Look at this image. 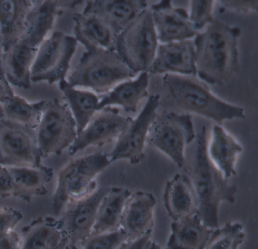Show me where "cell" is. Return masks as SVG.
Returning a JSON list of instances; mask_svg holds the SVG:
<instances>
[{
  "mask_svg": "<svg viewBox=\"0 0 258 249\" xmlns=\"http://www.w3.org/2000/svg\"><path fill=\"white\" fill-rule=\"evenodd\" d=\"M156 203V199L152 193L139 190L131 193L125 203L120 223V228L126 234L127 241L153 231Z\"/></svg>",
  "mask_w": 258,
  "mask_h": 249,
  "instance_id": "cell-16",
  "label": "cell"
},
{
  "mask_svg": "<svg viewBox=\"0 0 258 249\" xmlns=\"http://www.w3.org/2000/svg\"><path fill=\"white\" fill-rule=\"evenodd\" d=\"M149 72H142L137 79H129L116 86L99 100L98 111L104 107L117 105L126 113H136L140 101L149 96Z\"/></svg>",
  "mask_w": 258,
  "mask_h": 249,
  "instance_id": "cell-26",
  "label": "cell"
},
{
  "mask_svg": "<svg viewBox=\"0 0 258 249\" xmlns=\"http://www.w3.org/2000/svg\"><path fill=\"white\" fill-rule=\"evenodd\" d=\"M22 211L10 207H0V235L14 230L22 220Z\"/></svg>",
  "mask_w": 258,
  "mask_h": 249,
  "instance_id": "cell-34",
  "label": "cell"
},
{
  "mask_svg": "<svg viewBox=\"0 0 258 249\" xmlns=\"http://www.w3.org/2000/svg\"><path fill=\"white\" fill-rule=\"evenodd\" d=\"M22 237L15 230L0 235V249H22Z\"/></svg>",
  "mask_w": 258,
  "mask_h": 249,
  "instance_id": "cell-37",
  "label": "cell"
},
{
  "mask_svg": "<svg viewBox=\"0 0 258 249\" xmlns=\"http://www.w3.org/2000/svg\"><path fill=\"white\" fill-rule=\"evenodd\" d=\"M214 1L212 0H198L190 1V11L188 18L190 22L196 31L200 33L206 26L214 21L213 16V6Z\"/></svg>",
  "mask_w": 258,
  "mask_h": 249,
  "instance_id": "cell-33",
  "label": "cell"
},
{
  "mask_svg": "<svg viewBox=\"0 0 258 249\" xmlns=\"http://www.w3.org/2000/svg\"><path fill=\"white\" fill-rule=\"evenodd\" d=\"M160 95H151L146 105L135 119H133L123 134L117 139L114 149L108 155L111 162L128 160L132 164L141 162L145 157V147L151 125L157 116Z\"/></svg>",
  "mask_w": 258,
  "mask_h": 249,
  "instance_id": "cell-11",
  "label": "cell"
},
{
  "mask_svg": "<svg viewBox=\"0 0 258 249\" xmlns=\"http://www.w3.org/2000/svg\"><path fill=\"white\" fill-rule=\"evenodd\" d=\"M149 74L172 73L196 76L194 42L191 39L158 45Z\"/></svg>",
  "mask_w": 258,
  "mask_h": 249,
  "instance_id": "cell-15",
  "label": "cell"
},
{
  "mask_svg": "<svg viewBox=\"0 0 258 249\" xmlns=\"http://www.w3.org/2000/svg\"><path fill=\"white\" fill-rule=\"evenodd\" d=\"M245 238L244 226L238 222H226L213 229L204 249H238Z\"/></svg>",
  "mask_w": 258,
  "mask_h": 249,
  "instance_id": "cell-31",
  "label": "cell"
},
{
  "mask_svg": "<svg viewBox=\"0 0 258 249\" xmlns=\"http://www.w3.org/2000/svg\"><path fill=\"white\" fill-rule=\"evenodd\" d=\"M83 54L67 81L75 88L90 89L95 94H107L136 74L115 51L89 48Z\"/></svg>",
  "mask_w": 258,
  "mask_h": 249,
  "instance_id": "cell-4",
  "label": "cell"
},
{
  "mask_svg": "<svg viewBox=\"0 0 258 249\" xmlns=\"http://www.w3.org/2000/svg\"><path fill=\"white\" fill-rule=\"evenodd\" d=\"M13 95L15 93L12 86L9 83L0 81V105Z\"/></svg>",
  "mask_w": 258,
  "mask_h": 249,
  "instance_id": "cell-39",
  "label": "cell"
},
{
  "mask_svg": "<svg viewBox=\"0 0 258 249\" xmlns=\"http://www.w3.org/2000/svg\"><path fill=\"white\" fill-rule=\"evenodd\" d=\"M37 51L19 42L4 51V75L10 86L24 89L31 87V70Z\"/></svg>",
  "mask_w": 258,
  "mask_h": 249,
  "instance_id": "cell-24",
  "label": "cell"
},
{
  "mask_svg": "<svg viewBox=\"0 0 258 249\" xmlns=\"http://www.w3.org/2000/svg\"><path fill=\"white\" fill-rule=\"evenodd\" d=\"M163 86L178 108L212 119L217 125L226 120L244 119V109L217 98L196 76L167 73Z\"/></svg>",
  "mask_w": 258,
  "mask_h": 249,
  "instance_id": "cell-3",
  "label": "cell"
},
{
  "mask_svg": "<svg viewBox=\"0 0 258 249\" xmlns=\"http://www.w3.org/2000/svg\"><path fill=\"white\" fill-rule=\"evenodd\" d=\"M110 187L96 189L87 196L71 201L58 220L66 238L78 246L90 236L99 203Z\"/></svg>",
  "mask_w": 258,
  "mask_h": 249,
  "instance_id": "cell-12",
  "label": "cell"
},
{
  "mask_svg": "<svg viewBox=\"0 0 258 249\" xmlns=\"http://www.w3.org/2000/svg\"><path fill=\"white\" fill-rule=\"evenodd\" d=\"M132 120V118L120 115L116 107L101 109L78 134L76 140L69 149V155H75L90 146L101 147L118 139Z\"/></svg>",
  "mask_w": 258,
  "mask_h": 249,
  "instance_id": "cell-13",
  "label": "cell"
},
{
  "mask_svg": "<svg viewBox=\"0 0 258 249\" xmlns=\"http://www.w3.org/2000/svg\"><path fill=\"white\" fill-rule=\"evenodd\" d=\"M3 116H2V112H1V108H0V119H2Z\"/></svg>",
  "mask_w": 258,
  "mask_h": 249,
  "instance_id": "cell-43",
  "label": "cell"
},
{
  "mask_svg": "<svg viewBox=\"0 0 258 249\" xmlns=\"http://www.w3.org/2000/svg\"><path fill=\"white\" fill-rule=\"evenodd\" d=\"M0 197L19 199L17 189L6 166L0 164Z\"/></svg>",
  "mask_w": 258,
  "mask_h": 249,
  "instance_id": "cell-35",
  "label": "cell"
},
{
  "mask_svg": "<svg viewBox=\"0 0 258 249\" xmlns=\"http://www.w3.org/2000/svg\"><path fill=\"white\" fill-rule=\"evenodd\" d=\"M4 46H3L2 40H1V38H0V81L7 82V80H6L5 75H4Z\"/></svg>",
  "mask_w": 258,
  "mask_h": 249,
  "instance_id": "cell-40",
  "label": "cell"
},
{
  "mask_svg": "<svg viewBox=\"0 0 258 249\" xmlns=\"http://www.w3.org/2000/svg\"><path fill=\"white\" fill-rule=\"evenodd\" d=\"M163 200L166 211L173 221L198 213L196 193L185 174H176L166 182Z\"/></svg>",
  "mask_w": 258,
  "mask_h": 249,
  "instance_id": "cell-19",
  "label": "cell"
},
{
  "mask_svg": "<svg viewBox=\"0 0 258 249\" xmlns=\"http://www.w3.org/2000/svg\"><path fill=\"white\" fill-rule=\"evenodd\" d=\"M158 40L161 44L187 40L199 34L183 8L173 6L170 0L152 5L150 9Z\"/></svg>",
  "mask_w": 258,
  "mask_h": 249,
  "instance_id": "cell-14",
  "label": "cell"
},
{
  "mask_svg": "<svg viewBox=\"0 0 258 249\" xmlns=\"http://www.w3.org/2000/svg\"><path fill=\"white\" fill-rule=\"evenodd\" d=\"M58 87L72 112L79 134L97 113L99 98L91 91L73 87L66 79L59 81Z\"/></svg>",
  "mask_w": 258,
  "mask_h": 249,
  "instance_id": "cell-29",
  "label": "cell"
},
{
  "mask_svg": "<svg viewBox=\"0 0 258 249\" xmlns=\"http://www.w3.org/2000/svg\"><path fill=\"white\" fill-rule=\"evenodd\" d=\"M57 249H79V247L72 244V243H71L70 241H69V239L66 238V239L64 240V241L61 243V245Z\"/></svg>",
  "mask_w": 258,
  "mask_h": 249,
  "instance_id": "cell-41",
  "label": "cell"
},
{
  "mask_svg": "<svg viewBox=\"0 0 258 249\" xmlns=\"http://www.w3.org/2000/svg\"><path fill=\"white\" fill-rule=\"evenodd\" d=\"M22 249H57L66 239L59 220L40 217L22 228Z\"/></svg>",
  "mask_w": 258,
  "mask_h": 249,
  "instance_id": "cell-25",
  "label": "cell"
},
{
  "mask_svg": "<svg viewBox=\"0 0 258 249\" xmlns=\"http://www.w3.org/2000/svg\"><path fill=\"white\" fill-rule=\"evenodd\" d=\"M46 101L31 103L16 94L0 105L3 118L36 129Z\"/></svg>",
  "mask_w": 258,
  "mask_h": 249,
  "instance_id": "cell-30",
  "label": "cell"
},
{
  "mask_svg": "<svg viewBox=\"0 0 258 249\" xmlns=\"http://www.w3.org/2000/svg\"><path fill=\"white\" fill-rule=\"evenodd\" d=\"M147 6V1L142 0L87 1L84 9L100 17L117 36Z\"/></svg>",
  "mask_w": 258,
  "mask_h": 249,
  "instance_id": "cell-17",
  "label": "cell"
},
{
  "mask_svg": "<svg viewBox=\"0 0 258 249\" xmlns=\"http://www.w3.org/2000/svg\"><path fill=\"white\" fill-rule=\"evenodd\" d=\"M0 164L6 167L41 166L36 129L0 119Z\"/></svg>",
  "mask_w": 258,
  "mask_h": 249,
  "instance_id": "cell-10",
  "label": "cell"
},
{
  "mask_svg": "<svg viewBox=\"0 0 258 249\" xmlns=\"http://www.w3.org/2000/svg\"><path fill=\"white\" fill-rule=\"evenodd\" d=\"M158 46L150 9H145L115 39V51L137 74L149 72Z\"/></svg>",
  "mask_w": 258,
  "mask_h": 249,
  "instance_id": "cell-6",
  "label": "cell"
},
{
  "mask_svg": "<svg viewBox=\"0 0 258 249\" xmlns=\"http://www.w3.org/2000/svg\"><path fill=\"white\" fill-rule=\"evenodd\" d=\"M196 137L191 115L170 112L157 115L146 142L167 155L178 167L183 168L185 148Z\"/></svg>",
  "mask_w": 258,
  "mask_h": 249,
  "instance_id": "cell-8",
  "label": "cell"
},
{
  "mask_svg": "<svg viewBox=\"0 0 258 249\" xmlns=\"http://www.w3.org/2000/svg\"><path fill=\"white\" fill-rule=\"evenodd\" d=\"M145 249H167V247L166 248H164V247H161L159 244H157V243L154 242V241H150L149 243H148L146 247H145Z\"/></svg>",
  "mask_w": 258,
  "mask_h": 249,
  "instance_id": "cell-42",
  "label": "cell"
},
{
  "mask_svg": "<svg viewBox=\"0 0 258 249\" xmlns=\"http://www.w3.org/2000/svg\"><path fill=\"white\" fill-rule=\"evenodd\" d=\"M242 151V146L222 125H213L211 140L208 142V153L225 179L236 175L237 158Z\"/></svg>",
  "mask_w": 258,
  "mask_h": 249,
  "instance_id": "cell-21",
  "label": "cell"
},
{
  "mask_svg": "<svg viewBox=\"0 0 258 249\" xmlns=\"http://www.w3.org/2000/svg\"><path fill=\"white\" fill-rule=\"evenodd\" d=\"M126 241V234L119 228L111 232L90 235L81 244V249H118Z\"/></svg>",
  "mask_w": 258,
  "mask_h": 249,
  "instance_id": "cell-32",
  "label": "cell"
},
{
  "mask_svg": "<svg viewBox=\"0 0 258 249\" xmlns=\"http://www.w3.org/2000/svg\"><path fill=\"white\" fill-rule=\"evenodd\" d=\"M17 189L19 199L31 202L35 196H45L47 193L48 183L53 178L51 168L7 167Z\"/></svg>",
  "mask_w": 258,
  "mask_h": 249,
  "instance_id": "cell-28",
  "label": "cell"
},
{
  "mask_svg": "<svg viewBox=\"0 0 258 249\" xmlns=\"http://www.w3.org/2000/svg\"><path fill=\"white\" fill-rule=\"evenodd\" d=\"M208 133L202 128L195 139L191 153L185 156V175L196 193L198 214L211 229L219 226V208L223 202L234 204L237 187L229 184L214 165L208 153Z\"/></svg>",
  "mask_w": 258,
  "mask_h": 249,
  "instance_id": "cell-1",
  "label": "cell"
},
{
  "mask_svg": "<svg viewBox=\"0 0 258 249\" xmlns=\"http://www.w3.org/2000/svg\"><path fill=\"white\" fill-rule=\"evenodd\" d=\"M75 21V37L86 49L102 48L115 51L116 36L108 24L96 14L84 9L76 13Z\"/></svg>",
  "mask_w": 258,
  "mask_h": 249,
  "instance_id": "cell-20",
  "label": "cell"
},
{
  "mask_svg": "<svg viewBox=\"0 0 258 249\" xmlns=\"http://www.w3.org/2000/svg\"><path fill=\"white\" fill-rule=\"evenodd\" d=\"M111 163L108 154L98 152L74 158L60 169L52 197L55 215L60 216L71 201L96 190V177Z\"/></svg>",
  "mask_w": 258,
  "mask_h": 249,
  "instance_id": "cell-5",
  "label": "cell"
},
{
  "mask_svg": "<svg viewBox=\"0 0 258 249\" xmlns=\"http://www.w3.org/2000/svg\"><path fill=\"white\" fill-rule=\"evenodd\" d=\"M34 1L0 0V38L4 51L20 42Z\"/></svg>",
  "mask_w": 258,
  "mask_h": 249,
  "instance_id": "cell-22",
  "label": "cell"
},
{
  "mask_svg": "<svg viewBox=\"0 0 258 249\" xmlns=\"http://www.w3.org/2000/svg\"><path fill=\"white\" fill-rule=\"evenodd\" d=\"M78 42L74 36L55 31L37 48L31 70V81L48 84L66 79Z\"/></svg>",
  "mask_w": 258,
  "mask_h": 249,
  "instance_id": "cell-9",
  "label": "cell"
},
{
  "mask_svg": "<svg viewBox=\"0 0 258 249\" xmlns=\"http://www.w3.org/2000/svg\"><path fill=\"white\" fill-rule=\"evenodd\" d=\"M61 3L60 1H34L27 17L20 42L37 49L53 29Z\"/></svg>",
  "mask_w": 258,
  "mask_h": 249,
  "instance_id": "cell-18",
  "label": "cell"
},
{
  "mask_svg": "<svg viewBox=\"0 0 258 249\" xmlns=\"http://www.w3.org/2000/svg\"><path fill=\"white\" fill-rule=\"evenodd\" d=\"M131 193V190L124 187H110L99 203L91 235L111 232L120 228L122 212Z\"/></svg>",
  "mask_w": 258,
  "mask_h": 249,
  "instance_id": "cell-27",
  "label": "cell"
},
{
  "mask_svg": "<svg viewBox=\"0 0 258 249\" xmlns=\"http://www.w3.org/2000/svg\"><path fill=\"white\" fill-rule=\"evenodd\" d=\"M76 122L66 103L58 99L46 101L36 128L37 145L42 159L61 155L78 137Z\"/></svg>",
  "mask_w": 258,
  "mask_h": 249,
  "instance_id": "cell-7",
  "label": "cell"
},
{
  "mask_svg": "<svg viewBox=\"0 0 258 249\" xmlns=\"http://www.w3.org/2000/svg\"><path fill=\"white\" fill-rule=\"evenodd\" d=\"M170 229L167 249H204L213 231L198 213L172 222Z\"/></svg>",
  "mask_w": 258,
  "mask_h": 249,
  "instance_id": "cell-23",
  "label": "cell"
},
{
  "mask_svg": "<svg viewBox=\"0 0 258 249\" xmlns=\"http://www.w3.org/2000/svg\"><path fill=\"white\" fill-rule=\"evenodd\" d=\"M152 232H148L139 238L123 242L118 249H145L151 241Z\"/></svg>",
  "mask_w": 258,
  "mask_h": 249,
  "instance_id": "cell-38",
  "label": "cell"
},
{
  "mask_svg": "<svg viewBox=\"0 0 258 249\" xmlns=\"http://www.w3.org/2000/svg\"><path fill=\"white\" fill-rule=\"evenodd\" d=\"M241 30L214 20L195 38L196 73L201 81L222 86L240 70L238 39Z\"/></svg>",
  "mask_w": 258,
  "mask_h": 249,
  "instance_id": "cell-2",
  "label": "cell"
},
{
  "mask_svg": "<svg viewBox=\"0 0 258 249\" xmlns=\"http://www.w3.org/2000/svg\"><path fill=\"white\" fill-rule=\"evenodd\" d=\"M222 6L226 9H230L238 13H248L256 12L258 9V1H220Z\"/></svg>",
  "mask_w": 258,
  "mask_h": 249,
  "instance_id": "cell-36",
  "label": "cell"
}]
</instances>
